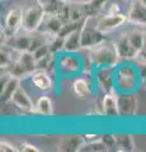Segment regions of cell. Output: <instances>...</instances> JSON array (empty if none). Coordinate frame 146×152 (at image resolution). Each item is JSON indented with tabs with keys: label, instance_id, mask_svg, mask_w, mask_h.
<instances>
[{
	"label": "cell",
	"instance_id": "cell-12",
	"mask_svg": "<svg viewBox=\"0 0 146 152\" xmlns=\"http://www.w3.org/2000/svg\"><path fill=\"white\" fill-rule=\"evenodd\" d=\"M31 81L37 89L43 93L52 91L54 89V81L51 79L50 72L46 70H41V69L34 70L33 74L31 75Z\"/></svg>",
	"mask_w": 146,
	"mask_h": 152
},
{
	"label": "cell",
	"instance_id": "cell-21",
	"mask_svg": "<svg viewBox=\"0 0 146 152\" xmlns=\"http://www.w3.org/2000/svg\"><path fill=\"white\" fill-rule=\"evenodd\" d=\"M36 112L41 115L51 117L54 114V103L48 96H40L36 103Z\"/></svg>",
	"mask_w": 146,
	"mask_h": 152
},
{
	"label": "cell",
	"instance_id": "cell-16",
	"mask_svg": "<svg viewBox=\"0 0 146 152\" xmlns=\"http://www.w3.org/2000/svg\"><path fill=\"white\" fill-rule=\"evenodd\" d=\"M128 22L139 27H146V7H144L139 0L132 3L128 13H127Z\"/></svg>",
	"mask_w": 146,
	"mask_h": 152
},
{
	"label": "cell",
	"instance_id": "cell-3",
	"mask_svg": "<svg viewBox=\"0 0 146 152\" xmlns=\"http://www.w3.org/2000/svg\"><path fill=\"white\" fill-rule=\"evenodd\" d=\"M84 57L79 52H60L56 55V74L61 77H75L84 71Z\"/></svg>",
	"mask_w": 146,
	"mask_h": 152
},
{
	"label": "cell",
	"instance_id": "cell-7",
	"mask_svg": "<svg viewBox=\"0 0 146 152\" xmlns=\"http://www.w3.org/2000/svg\"><path fill=\"white\" fill-rule=\"evenodd\" d=\"M128 22L127 14L114 13V14H103L97 19V27L102 33H109L118 29Z\"/></svg>",
	"mask_w": 146,
	"mask_h": 152
},
{
	"label": "cell",
	"instance_id": "cell-5",
	"mask_svg": "<svg viewBox=\"0 0 146 152\" xmlns=\"http://www.w3.org/2000/svg\"><path fill=\"white\" fill-rule=\"evenodd\" d=\"M46 10L42 5H36V7H31L24 10L23 14V26L22 29L29 33H34L38 32L40 28L43 24V20L46 18Z\"/></svg>",
	"mask_w": 146,
	"mask_h": 152
},
{
	"label": "cell",
	"instance_id": "cell-2",
	"mask_svg": "<svg viewBox=\"0 0 146 152\" xmlns=\"http://www.w3.org/2000/svg\"><path fill=\"white\" fill-rule=\"evenodd\" d=\"M89 55L87 58L90 61L94 69L99 67H116L121 62L116 42L104 39L102 43L87 50Z\"/></svg>",
	"mask_w": 146,
	"mask_h": 152
},
{
	"label": "cell",
	"instance_id": "cell-30",
	"mask_svg": "<svg viewBox=\"0 0 146 152\" xmlns=\"http://www.w3.org/2000/svg\"><path fill=\"white\" fill-rule=\"evenodd\" d=\"M85 1H87V4H88V3H89V1H90V0H85Z\"/></svg>",
	"mask_w": 146,
	"mask_h": 152
},
{
	"label": "cell",
	"instance_id": "cell-19",
	"mask_svg": "<svg viewBox=\"0 0 146 152\" xmlns=\"http://www.w3.org/2000/svg\"><path fill=\"white\" fill-rule=\"evenodd\" d=\"M21 88V79L19 77H15V76H10L8 79V81H5L1 85V100L4 103H8V102H12V98L13 95L15 94V91Z\"/></svg>",
	"mask_w": 146,
	"mask_h": 152
},
{
	"label": "cell",
	"instance_id": "cell-24",
	"mask_svg": "<svg viewBox=\"0 0 146 152\" xmlns=\"http://www.w3.org/2000/svg\"><path fill=\"white\" fill-rule=\"evenodd\" d=\"M134 62L137 66H146V32H145V38H144V46L137 53L134 57Z\"/></svg>",
	"mask_w": 146,
	"mask_h": 152
},
{
	"label": "cell",
	"instance_id": "cell-6",
	"mask_svg": "<svg viewBox=\"0 0 146 152\" xmlns=\"http://www.w3.org/2000/svg\"><path fill=\"white\" fill-rule=\"evenodd\" d=\"M23 14H24V10L19 7L13 8L7 13L5 20H4V28L1 31V34L4 36V38H5V42L9 37L14 36L15 33H18L22 29ZM5 42H4V43H5Z\"/></svg>",
	"mask_w": 146,
	"mask_h": 152
},
{
	"label": "cell",
	"instance_id": "cell-15",
	"mask_svg": "<svg viewBox=\"0 0 146 152\" xmlns=\"http://www.w3.org/2000/svg\"><path fill=\"white\" fill-rule=\"evenodd\" d=\"M73 93L80 99H88L93 94V80L88 77H78L73 83Z\"/></svg>",
	"mask_w": 146,
	"mask_h": 152
},
{
	"label": "cell",
	"instance_id": "cell-13",
	"mask_svg": "<svg viewBox=\"0 0 146 152\" xmlns=\"http://www.w3.org/2000/svg\"><path fill=\"white\" fill-rule=\"evenodd\" d=\"M116 47H117V51H118L121 61H132L134 60V57L136 55V50L132 47V45H131L128 36H127V32L122 33L118 37V39L116 41Z\"/></svg>",
	"mask_w": 146,
	"mask_h": 152
},
{
	"label": "cell",
	"instance_id": "cell-14",
	"mask_svg": "<svg viewBox=\"0 0 146 152\" xmlns=\"http://www.w3.org/2000/svg\"><path fill=\"white\" fill-rule=\"evenodd\" d=\"M65 20L59 13H46V18L43 20V32L52 36H57L62 29Z\"/></svg>",
	"mask_w": 146,
	"mask_h": 152
},
{
	"label": "cell",
	"instance_id": "cell-22",
	"mask_svg": "<svg viewBox=\"0 0 146 152\" xmlns=\"http://www.w3.org/2000/svg\"><path fill=\"white\" fill-rule=\"evenodd\" d=\"M127 36H128L131 45H132V47L136 50V53H137L144 46L145 32L142 29H140V28H135V29H131L127 32Z\"/></svg>",
	"mask_w": 146,
	"mask_h": 152
},
{
	"label": "cell",
	"instance_id": "cell-23",
	"mask_svg": "<svg viewBox=\"0 0 146 152\" xmlns=\"http://www.w3.org/2000/svg\"><path fill=\"white\" fill-rule=\"evenodd\" d=\"M108 146L103 142V140L98 141H92V142H85L79 152H106L108 151Z\"/></svg>",
	"mask_w": 146,
	"mask_h": 152
},
{
	"label": "cell",
	"instance_id": "cell-9",
	"mask_svg": "<svg viewBox=\"0 0 146 152\" xmlns=\"http://www.w3.org/2000/svg\"><path fill=\"white\" fill-rule=\"evenodd\" d=\"M118 94V93H117ZM139 102L135 93L118 94V108L121 117H132L137 112Z\"/></svg>",
	"mask_w": 146,
	"mask_h": 152
},
{
	"label": "cell",
	"instance_id": "cell-8",
	"mask_svg": "<svg viewBox=\"0 0 146 152\" xmlns=\"http://www.w3.org/2000/svg\"><path fill=\"white\" fill-rule=\"evenodd\" d=\"M94 81L103 94L113 93L114 89V67L94 69ZM117 93V91H116Z\"/></svg>",
	"mask_w": 146,
	"mask_h": 152
},
{
	"label": "cell",
	"instance_id": "cell-20",
	"mask_svg": "<svg viewBox=\"0 0 146 152\" xmlns=\"http://www.w3.org/2000/svg\"><path fill=\"white\" fill-rule=\"evenodd\" d=\"M114 150L120 152H132L136 150L134 137L130 134H114Z\"/></svg>",
	"mask_w": 146,
	"mask_h": 152
},
{
	"label": "cell",
	"instance_id": "cell-27",
	"mask_svg": "<svg viewBox=\"0 0 146 152\" xmlns=\"http://www.w3.org/2000/svg\"><path fill=\"white\" fill-rule=\"evenodd\" d=\"M85 142H92V141H98V140H102V136H98V134H85L83 136Z\"/></svg>",
	"mask_w": 146,
	"mask_h": 152
},
{
	"label": "cell",
	"instance_id": "cell-29",
	"mask_svg": "<svg viewBox=\"0 0 146 152\" xmlns=\"http://www.w3.org/2000/svg\"><path fill=\"white\" fill-rule=\"evenodd\" d=\"M64 1H65V3H69V1H70V3H76V0H64Z\"/></svg>",
	"mask_w": 146,
	"mask_h": 152
},
{
	"label": "cell",
	"instance_id": "cell-26",
	"mask_svg": "<svg viewBox=\"0 0 146 152\" xmlns=\"http://www.w3.org/2000/svg\"><path fill=\"white\" fill-rule=\"evenodd\" d=\"M21 151L22 152H40V148L32 143L24 142V143H22V146H21Z\"/></svg>",
	"mask_w": 146,
	"mask_h": 152
},
{
	"label": "cell",
	"instance_id": "cell-31",
	"mask_svg": "<svg viewBox=\"0 0 146 152\" xmlns=\"http://www.w3.org/2000/svg\"><path fill=\"white\" fill-rule=\"evenodd\" d=\"M1 1H5V0H1Z\"/></svg>",
	"mask_w": 146,
	"mask_h": 152
},
{
	"label": "cell",
	"instance_id": "cell-25",
	"mask_svg": "<svg viewBox=\"0 0 146 152\" xmlns=\"http://www.w3.org/2000/svg\"><path fill=\"white\" fill-rule=\"evenodd\" d=\"M0 151H1V152H15L17 148L12 143H9V142L1 141V142H0Z\"/></svg>",
	"mask_w": 146,
	"mask_h": 152
},
{
	"label": "cell",
	"instance_id": "cell-18",
	"mask_svg": "<svg viewBox=\"0 0 146 152\" xmlns=\"http://www.w3.org/2000/svg\"><path fill=\"white\" fill-rule=\"evenodd\" d=\"M84 143L85 140L83 136H67L61 140L57 150L64 152H79Z\"/></svg>",
	"mask_w": 146,
	"mask_h": 152
},
{
	"label": "cell",
	"instance_id": "cell-17",
	"mask_svg": "<svg viewBox=\"0 0 146 152\" xmlns=\"http://www.w3.org/2000/svg\"><path fill=\"white\" fill-rule=\"evenodd\" d=\"M81 50V26L64 37V52H79Z\"/></svg>",
	"mask_w": 146,
	"mask_h": 152
},
{
	"label": "cell",
	"instance_id": "cell-28",
	"mask_svg": "<svg viewBox=\"0 0 146 152\" xmlns=\"http://www.w3.org/2000/svg\"><path fill=\"white\" fill-rule=\"evenodd\" d=\"M139 1H140L141 4H142L144 7H146V0H139Z\"/></svg>",
	"mask_w": 146,
	"mask_h": 152
},
{
	"label": "cell",
	"instance_id": "cell-4",
	"mask_svg": "<svg viewBox=\"0 0 146 152\" xmlns=\"http://www.w3.org/2000/svg\"><path fill=\"white\" fill-rule=\"evenodd\" d=\"M104 41V33L97 27L93 15H87L81 24V50H89Z\"/></svg>",
	"mask_w": 146,
	"mask_h": 152
},
{
	"label": "cell",
	"instance_id": "cell-1",
	"mask_svg": "<svg viewBox=\"0 0 146 152\" xmlns=\"http://www.w3.org/2000/svg\"><path fill=\"white\" fill-rule=\"evenodd\" d=\"M142 81L137 65L131 61H121L114 67V89L118 94L136 93Z\"/></svg>",
	"mask_w": 146,
	"mask_h": 152
},
{
	"label": "cell",
	"instance_id": "cell-11",
	"mask_svg": "<svg viewBox=\"0 0 146 152\" xmlns=\"http://www.w3.org/2000/svg\"><path fill=\"white\" fill-rule=\"evenodd\" d=\"M102 114H104L108 118H117L120 115L118 108V94L116 91L107 93L103 95L102 99Z\"/></svg>",
	"mask_w": 146,
	"mask_h": 152
},
{
	"label": "cell",
	"instance_id": "cell-10",
	"mask_svg": "<svg viewBox=\"0 0 146 152\" xmlns=\"http://www.w3.org/2000/svg\"><path fill=\"white\" fill-rule=\"evenodd\" d=\"M12 103L14 104V107L17 109H19L22 113L24 114H32V113H37L36 112V104H33L31 96L28 95L24 88H19L15 91V94L12 98Z\"/></svg>",
	"mask_w": 146,
	"mask_h": 152
}]
</instances>
